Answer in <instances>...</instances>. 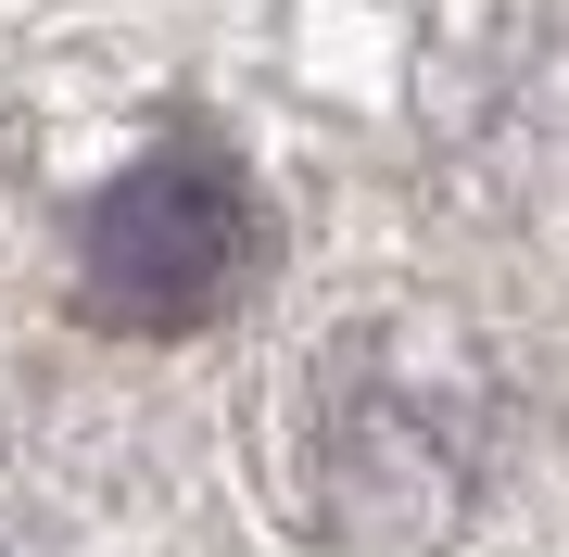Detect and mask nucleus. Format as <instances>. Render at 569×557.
Listing matches in <instances>:
<instances>
[{"mask_svg":"<svg viewBox=\"0 0 569 557\" xmlns=\"http://www.w3.org/2000/svg\"><path fill=\"white\" fill-rule=\"evenodd\" d=\"M89 305L127 317V330H190V317H216L228 291L253 267V203L241 178L190 166V152H152V166H127L102 203H89Z\"/></svg>","mask_w":569,"mask_h":557,"instance_id":"1","label":"nucleus"}]
</instances>
